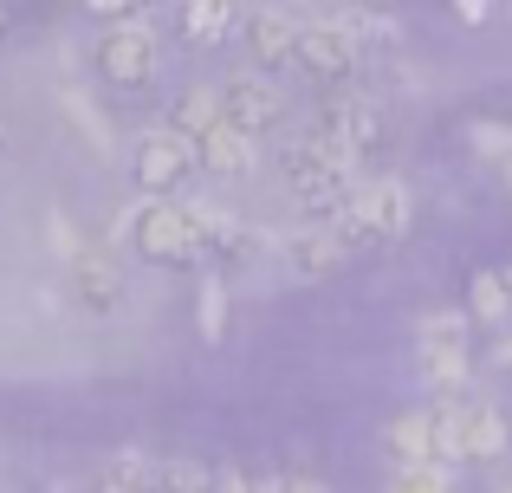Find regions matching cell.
Returning a JSON list of instances; mask_svg holds the SVG:
<instances>
[{
  "label": "cell",
  "instance_id": "7",
  "mask_svg": "<svg viewBox=\"0 0 512 493\" xmlns=\"http://www.w3.org/2000/svg\"><path fill=\"white\" fill-rule=\"evenodd\" d=\"M130 169H137V189L143 195H163V202H182V182L201 169V156H195V143L188 137H175V130H143V143H137V156H130Z\"/></svg>",
  "mask_w": 512,
  "mask_h": 493
},
{
  "label": "cell",
  "instance_id": "19",
  "mask_svg": "<svg viewBox=\"0 0 512 493\" xmlns=\"http://www.w3.org/2000/svg\"><path fill=\"white\" fill-rule=\"evenodd\" d=\"M474 299H467V312L474 318H487V325H506L512 318V292H506V273H474Z\"/></svg>",
  "mask_w": 512,
  "mask_h": 493
},
{
  "label": "cell",
  "instance_id": "13",
  "mask_svg": "<svg viewBox=\"0 0 512 493\" xmlns=\"http://www.w3.org/2000/svg\"><path fill=\"white\" fill-rule=\"evenodd\" d=\"M279 247H286V266L299 279H325V273H338V266L350 260V247L331 228H299L292 241H279Z\"/></svg>",
  "mask_w": 512,
  "mask_h": 493
},
{
  "label": "cell",
  "instance_id": "1",
  "mask_svg": "<svg viewBox=\"0 0 512 493\" xmlns=\"http://www.w3.org/2000/svg\"><path fill=\"white\" fill-rule=\"evenodd\" d=\"M111 247H137L143 260L163 266H195L208 253V228H201V202H163V195H137V202L117 215Z\"/></svg>",
  "mask_w": 512,
  "mask_h": 493
},
{
  "label": "cell",
  "instance_id": "24",
  "mask_svg": "<svg viewBox=\"0 0 512 493\" xmlns=\"http://www.w3.org/2000/svg\"><path fill=\"white\" fill-rule=\"evenodd\" d=\"M156 493H214V481L195 468V461H163V474H156Z\"/></svg>",
  "mask_w": 512,
  "mask_h": 493
},
{
  "label": "cell",
  "instance_id": "34",
  "mask_svg": "<svg viewBox=\"0 0 512 493\" xmlns=\"http://www.w3.org/2000/svg\"><path fill=\"white\" fill-rule=\"evenodd\" d=\"M506 182H512V169H506Z\"/></svg>",
  "mask_w": 512,
  "mask_h": 493
},
{
  "label": "cell",
  "instance_id": "15",
  "mask_svg": "<svg viewBox=\"0 0 512 493\" xmlns=\"http://www.w3.org/2000/svg\"><path fill=\"white\" fill-rule=\"evenodd\" d=\"M389 455H396V468H441V455H435V416H428V409L396 416V422H389Z\"/></svg>",
  "mask_w": 512,
  "mask_h": 493
},
{
  "label": "cell",
  "instance_id": "29",
  "mask_svg": "<svg viewBox=\"0 0 512 493\" xmlns=\"http://www.w3.org/2000/svg\"><path fill=\"white\" fill-rule=\"evenodd\" d=\"M493 364L512 370V331H500V344H493Z\"/></svg>",
  "mask_w": 512,
  "mask_h": 493
},
{
  "label": "cell",
  "instance_id": "22",
  "mask_svg": "<svg viewBox=\"0 0 512 493\" xmlns=\"http://www.w3.org/2000/svg\"><path fill=\"white\" fill-rule=\"evenodd\" d=\"M65 117H72V124H85V143H91V150H111V124L91 111L85 91H65Z\"/></svg>",
  "mask_w": 512,
  "mask_h": 493
},
{
  "label": "cell",
  "instance_id": "33",
  "mask_svg": "<svg viewBox=\"0 0 512 493\" xmlns=\"http://www.w3.org/2000/svg\"><path fill=\"white\" fill-rule=\"evenodd\" d=\"M0 33H7V13H0Z\"/></svg>",
  "mask_w": 512,
  "mask_h": 493
},
{
  "label": "cell",
  "instance_id": "8",
  "mask_svg": "<svg viewBox=\"0 0 512 493\" xmlns=\"http://www.w3.org/2000/svg\"><path fill=\"white\" fill-rule=\"evenodd\" d=\"M65 292H72V305H78V312H91V318L124 312L130 279H124V260H117V247H85V253H78V260L65 266Z\"/></svg>",
  "mask_w": 512,
  "mask_h": 493
},
{
  "label": "cell",
  "instance_id": "21",
  "mask_svg": "<svg viewBox=\"0 0 512 493\" xmlns=\"http://www.w3.org/2000/svg\"><path fill=\"white\" fill-rule=\"evenodd\" d=\"M415 344H461L467 351V312H428L415 325Z\"/></svg>",
  "mask_w": 512,
  "mask_h": 493
},
{
  "label": "cell",
  "instance_id": "10",
  "mask_svg": "<svg viewBox=\"0 0 512 493\" xmlns=\"http://www.w3.org/2000/svg\"><path fill=\"white\" fill-rule=\"evenodd\" d=\"M299 39H305V20H299V13H279V7L247 13V52H253V72H266V78L299 72Z\"/></svg>",
  "mask_w": 512,
  "mask_h": 493
},
{
  "label": "cell",
  "instance_id": "3",
  "mask_svg": "<svg viewBox=\"0 0 512 493\" xmlns=\"http://www.w3.org/2000/svg\"><path fill=\"white\" fill-rule=\"evenodd\" d=\"M409 215H415V195L402 189L396 176H363L357 189H350L344 202L331 208L325 228L338 234L350 253H357V247H383V241H396V234L409 228Z\"/></svg>",
  "mask_w": 512,
  "mask_h": 493
},
{
  "label": "cell",
  "instance_id": "31",
  "mask_svg": "<svg viewBox=\"0 0 512 493\" xmlns=\"http://www.w3.org/2000/svg\"><path fill=\"white\" fill-rule=\"evenodd\" d=\"M0 150H7V124H0Z\"/></svg>",
  "mask_w": 512,
  "mask_h": 493
},
{
  "label": "cell",
  "instance_id": "26",
  "mask_svg": "<svg viewBox=\"0 0 512 493\" xmlns=\"http://www.w3.org/2000/svg\"><path fill=\"white\" fill-rule=\"evenodd\" d=\"M46 247L59 253L65 266H72L78 253H85V241H78V228H72V221H65V215H59V208H52V215H46Z\"/></svg>",
  "mask_w": 512,
  "mask_h": 493
},
{
  "label": "cell",
  "instance_id": "9",
  "mask_svg": "<svg viewBox=\"0 0 512 493\" xmlns=\"http://www.w3.org/2000/svg\"><path fill=\"white\" fill-rule=\"evenodd\" d=\"M305 130H318L325 143L350 150L357 163L376 150V143H383V117H376V104L363 98V91H331V98L312 111V124H305Z\"/></svg>",
  "mask_w": 512,
  "mask_h": 493
},
{
  "label": "cell",
  "instance_id": "20",
  "mask_svg": "<svg viewBox=\"0 0 512 493\" xmlns=\"http://www.w3.org/2000/svg\"><path fill=\"white\" fill-rule=\"evenodd\" d=\"M195 325H201V338H208V344L227 338V286H221V279H201V292H195Z\"/></svg>",
  "mask_w": 512,
  "mask_h": 493
},
{
  "label": "cell",
  "instance_id": "25",
  "mask_svg": "<svg viewBox=\"0 0 512 493\" xmlns=\"http://www.w3.org/2000/svg\"><path fill=\"white\" fill-rule=\"evenodd\" d=\"M214 493H279V474H247V468H221Z\"/></svg>",
  "mask_w": 512,
  "mask_h": 493
},
{
  "label": "cell",
  "instance_id": "2",
  "mask_svg": "<svg viewBox=\"0 0 512 493\" xmlns=\"http://www.w3.org/2000/svg\"><path fill=\"white\" fill-rule=\"evenodd\" d=\"M279 176L299 202H318V208H338L350 189L363 182V163L338 143H325L318 130H299V137L279 143Z\"/></svg>",
  "mask_w": 512,
  "mask_h": 493
},
{
  "label": "cell",
  "instance_id": "4",
  "mask_svg": "<svg viewBox=\"0 0 512 493\" xmlns=\"http://www.w3.org/2000/svg\"><path fill=\"white\" fill-rule=\"evenodd\" d=\"M370 65V46H363L357 20L350 13H312L305 20V39H299V72L318 78L331 91H350V78Z\"/></svg>",
  "mask_w": 512,
  "mask_h": 493
},
{
  "label": "cell",
  "instance_id": "23",
  "mask_svg": "<svg viewBox=\"0 0 512 493\" xmlns=\"http://www.w3.org/2000/svg\"><path fill=\"white\" fill-rule=\"evenodd\" d=\"M389 493H454V468H396Z\"/></svg>",
  "mask_w": 512,
  "mask_h": 493
},
{
  "label": "cell",
  "instance_id": "32",
  "mask_svg": "<svg viewBox=\"0 0 512 493\" xmlns=\"http://www.w3.org/2000/svg\"><path fill=\"white\" fill-rule=\"evenodd\" d=\"M506 292H512V266H506Z\"/></svg>",
  "mask_w": 512,
  "mask_h": 493
},
{
  "label": "cell",
  "instance_id": "6",
  "mask_svg": "<svg viewBox=\"0 0 512 493\" xmlns=\"http://www.w3.org/2000/svg\"><path fill=\"white\" fill-rule=\"evenodd\" d=\"M221 111L227 124L240 130V137H273L279 124H286V85H273L266 72H253V65H240V72L221 78Z\"/></svg>",
  "mask_w": 512,
  "mask_h": 493
},
{
  "label": "cell",
  "instance_id": "27",
  "mask_svg": "<svg viewBox=\"0 0 512 493\" xmlns=\"http://www.w3.org/2000/svg\"><path fill=\"white\" fill-rule=\"evenodd\" d=\"M467 137H474V150H480V156H500V163L512 169V124H474Z\"/></svg>",
  "mask_w": 512,
  "mask_h": 493
},
{
  "label": "cell",
  "instance_id": "11",
  "mask_svg": "<svg viewBox=\"0 0 512 493\" xmlns=\"http://www.w3.org/2000/svg\"><path fill=\"white\" fill-rule=\"evenodd\" d=\"M201 228H208V253H221V260H260V253L273 247L266 228L227 215V208H201Z\"/></svg>",
  "mask_w": 512,
  "mask_h": 493
},
{
  "label": "cell",
  "instance_id": "17",
  "mask_svg": "<svg viewBox=\"0 0 512 493\" xmlns=\"http://www.w3.org/2000/svg\"><path fill=\"white\" fill-rule=\"evenodd\" d=\"M156 474H163V461L150 448H117L98 468V493H156Z\"/></svg>",
  "mask_w": 512,
  "mask_h": 493
},
{
  "label": "cell",
  "instance_id": "16",
  "mask_svg": "<svg viewBox=\"0 0 512 493\" xmlns=\"http://www.w3.org/2000/svg\"><path fill=\"white\" fill-rule=\"evenodd\" d=\"M221 124H227L221 85H188L182 98H175V111H169V130H175V137H188V143H201L208 130H221Z\"/></svg>",
  "mask_w": 512,
  "mask_h": 493
},
{
  "label": "cell",
  "instance_id": "30",
  "mask_svg": "<svg viewBox=\"0 0 512 493\" xmlns=\"http://www.w3.org/2000/svg\"><path fill=\"white\" fill-rule=\"evenodd\" d=\"M493 493H512V481H500V487H493Z\"/></svg>",
  "mask_w": 512,
  "mask_h": 493
},
{
  "label": "cell",
  "instance_id": "18",
  "mask_svg": "<svg viewBox=\"0 0 512 493\" xmlns=\"http://www.w3.org/2000/svg\"><path fill=\"white\" fill-rule=\"evenodd\" d=\"M467 455L474 461H493V455H506V442H512V429H506V409L500 403H487V396H474L467 403Z\"/></svg>",
  "mask_w": 512,
  "mask_h": 493
},
{
  "label": "cell",
  "instance_id": "14",
  "mask_svg": "<svg viewBox=\"0 0 512 493\" xmlns=\"http://www.w3.org/2000/svg\"><path fill=\"white\" fill-rule=\"evenodd\" d=\"M195 156H201V169H208V176H253V169H260V143L240 137L234 124L208 130V137L195 143Z\"/></svg>",
  "mask_w": 512,
  "mask_h": 493
},
{
  "label": "cell",
  "instance_id": "28",
  "mask_svg": "<svg viewBox=\"0 0 512 493\" xmlns=\"http://www.w3.org/2000/svg\"><path fill=\"white\" fill-rule=\"evenodd\" d=\"M279 493H331V487L312 481V474H279Z\"/></svg>",
  "mask_w": 512,
  "mask_h": 493
},
{
  "label": "cell",
  "instance_id": "12",
  "mask_svg": "<svg viewBox=\"0 0 512 493\" xmlns=\"http://www.w3.org/2000/svg\"><path fill=\"white\" fill-rule=\"evenodd\" d=\"M175 26H182V39H195V46H221V39L247 33V7H227V0H188V7H175Z\"/></svg>",
  "mask_w": 512,
  "mask_h": 493
},
{
  "label": "cell",
  "instance_id": "5",
  "mask_svg": "<svg viewBox=\"0 0 512 493\" xmlns=\"http://www.w3.org/2000/svg\"><path fill=\"white\" fill-rule=\"evenodd\" d=\"M98 72H104V85H117V91L156 85V72H163V39L150 33V20L124 13V20L104 26L98 33Z\"/></svg>",
  "mask_w": 512,
  "mask_h": 493
}]
</instances>
